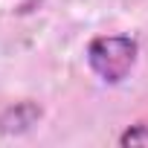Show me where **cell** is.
<instances>
[{
  "mask_svg": "<svg viewBox=\"0 0 148 148\" xmlns=\"http://www.w3.org/2000/svg\"><path fill=\"white\" fill-rule=\"evenodd\" d=\"M136 41L128 35H102L93 38L87 47V64L96 76L108 84H119L136 64Z\"/></svg>",
  "mask_w": 148,
  "mask_h": 148,
  "instance_id": "obj_1",
  "label": "cell"
},
{
  "mask_svg": "<svg viewBox=\"0 0 148 148\" xmlns=\"http://www.w3.org/2000/svg\"><path fill=\"white\" fill-rule=\"evenodd\" d=\"M41 116V110L35 108V105H29V102H21V105H15L3 119H0V125H3V131L12 125V122H18L15 125V131H23V128H29V125H35V119Z\"/></svg>",
  "mask_w": 148,
  "mask_h": 148,
  "instance_id": "obj_2",
  "label": "cell"
},
{
  "mask_svg": "<svg viewBox=\"0 0 148 148\" xmlns=\"http://www.w3.org/2000/svg\"><path fill=\"white\" fill-rule=\"evenodd\" d=\"M122 145H148V119L145 122H136L134 128H128L122 136H119Z\"/></svg>",
  "mask_w": 148,
  "mask_h": 148,
  "instance_id": "obj_3",
  "label": "cell"
}]
</instances>
